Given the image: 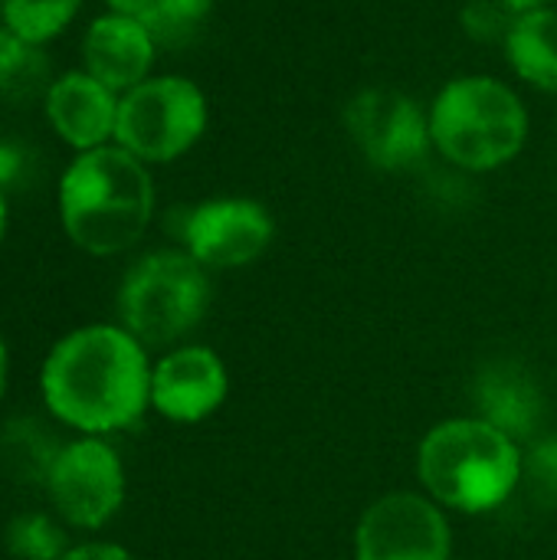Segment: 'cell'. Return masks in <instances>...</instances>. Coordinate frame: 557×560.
I'll return each instance as SVG.
<instances>
[{"instance_id":"cell-1","label":"cell","mask_w":557,"mask_h":560,"mask_svg":"<svg viewBox=\"0 0 557 560\" xmlns=\"http://www.w3.org/2000/svg\"><path fill=\"white\" fill-rule=\"evenodd\" d=\"M46 410L85 436L135 427L151 404L144 345L118 325H85L53 345L39 371Z\"/></svg>"},{"instance_id":"cell-2","label":"cell","mask_w":557,"mask_h":560,"mask_svg":"<svg viewBox=\"0 0 557 560\" xmlns=\"http://www.w3.org/2000/svg\"><path fill=\"white\" fill-rule=\"evenodd\" d=\"M56 207L66 236L82 253L118 256L144 236L154 213L148 164L118 144L82 151L59 177Z\"/></svg>"},{"instance_id":"cell-3","label":"cell","mask_w":557,"mask_h":560,"mask_svg":"<svg viewBox=\"0 0 557 560\" xmlns=\"http://www.w3.org/2000/svg\"><path fill=\"white\" fill-rule=\"evenodd\" d=\"M417 469L437 502L460 512H492L519 489L522 453L486 420H446L420 443Z\"/></svg>"},{"instance_id":"cell-4","label":"cell","mask_w":557,"mask_h":560,"mask_svg":"<svg viewBox=\"0 0 557 560\" xmlns=\"http://www.w3.org/2000/svg\"><path fill=\"white\" fill-rule=\"evenodd\" d=\"M433 144L466 171H496L529 141V112L499 79L463 75L440 89L430 108Z\"/></svg>"},{"instance_id":"cell-5","label":"cell","mask_w":557,"mask_h":560,"mask_svg":"<svg viewBox=\"0 0 557 560\" xmlns=\"http://www.w3.org/2000/svg\"><path fill=\"white\" fill-rule=\"evenodd\" d=\"M210 305V279L184 249H158L141 256L118 289V315L125 331L141 345H171L184 338Z\"/></svg>"},{"instance_id":"cell-6","label":"cell","mask_w":557,"mask_h":560,"mask_svg":"<svg viewBox=\"0 0 557 560\" xmlns=\"http://www.w3.org/2000/svg\"><path fill=\"white\" fill-rule=\"evenodd\" d=\"M207 128V95L184 75H151L118 98L115 144L144 164L187 154Z\"/></svg>"},{"instance_id":"cell-7","label":"cell","mask_w":557,"mask_h":560,"mask_svg":"<svg viewBox=\"0 0 557 560\" xmlns=\"http://www.w3.org/2000/svg\"><path fill=\"white\" fill-rule=\"evenodd\" d=\"M46 492L53 509L72 525L95 532L115 518L125 502V469L108 443L98 436L62 446L49 466Z\"/></svg>"},{"instance_id":"cell-8","label":"cell","mask_w":557,"mask_h":560,"mask_svg":"<svg viewBox=\"0 0 557 560\" xmlns=\"http://www.w3.org/2000/svg\"><path fill=\"white\" fill-rule=\"evenodd\" d=\"M345 125L361 154L381 171H407L433 144L423 108L394 89H364L345 108Z\"/></svg>"},{"instance_id":"cell-9","label":"cell","mask_w":557,"mask_h":560,"mask_svg":"<svg viewBox=\"0 0 557 560\" xmlns=\"http://www.w3.org/2000/svg\"><path fill=\"white\" fill-rule=\"evenodd\" d=\"M355 551L358 560H450V525L420 495H384L364 512Z\"/></svg>"},{"instance_id":"cell-10","label":"cell","mask_w":557,"mask_h":560,"mask_svg":"<svg viewBox=\"0 0 557 560\" xmlns=\"http://www.w3.org/2000/svg\"><path fill=\"white\" fill-rule=\"evenodd\" d=\"M181 236L204 269H236L266 253L272 243V217L256 200H207L187 213Z\"/></svg>"},{"instance_id":"cell-11","label":"cell","mask_w":557,"mask_h":560,"mask_svg":"<svg viewBox=\"0 0 557 560\" xmlns=\"http://www.w3.org/2000/svg\"><path fill=\"white\" fill-rule=\"evenodd\" d=\"M118 92L102 85L85 69L62 72L49 82L43 95V112L49 128L76 154L112 144L118 125Z\"/></svg>"},{"instance_id":"cell-12","label":"cell","mask_w":557,"mask_h":560,"mask_svg":"<svg viewBox=\"0 0 557 560\" xmlns=\"http://www.w3.org/2000/svg\"><path fill=\"white\" fill-rule=\"evenodd\" d=\"M223 397L227 371L210 348H177L151 368V407L174 423L210 417Z\"/></svg>"},{"instance_id":"cell-13","label":"cell","mask_w":557,"mask_h":560,"mask_svg":"<svg viewBox=\"0 0 557 560\" xmlns=\"http://www.w3.org/2000/svg\"><path fill=\"white\" fill-rule=\"evenodd\" d=\"M154 52L158 43L141 16L115 10L95 16L82 36V69L118 95L151 79Z\"/></svg>"},{"instance_id":"cell-14","label":"cell","mask_w":557,"mask_h":560,"mask_svg":"<svg viewBox=\"0 0 557 560\" xmlns=\"http://www.w3.org/2000/svg\"><path fill=\"white\" fill-rule=\"evenodd\" d=\"M476 400L486 423L502 430L509 440H529L538 430L542 420V390L535 377L515 364V361H499L486 368L476 381Z\"/></svg>"},{"instance_id":"cell-15","label":"cell","mask_w":557,"mask_h":560,"mask_svg":"<svg viewBox=\"0 0 557 560\" xmlns=\"http://www.w3.org/2000/svg\"><path fill=\"white\" fill-rule=\"evenodd\" d=\"M506 52L525 82L557 92V10L545 7L519 16L506 36Z\"/></svg>"},{"instance_id":"cell-16","label":"cell","mask_w":557,"mask_h":560,"mask_svg":"<svg viewBox=\"0 0 557 560\" xmlns=\"http://www.w3.org/2000/svg\"><path fill=\"white\" fill-rule=\"evenodd\" d=\"M49 59L43 46H33L0 26V95L33 98L49 89Z\"/></svg>"},{"instance_id":"cell-17","label":"cell","mask_w":557,"mask_h":560,"mask_svg":"<svg viewBox=\"0 0 557 560\" xmlns=\"http://www.w3.org/2000/svg\"><path fill=\"white\" fill-rule=\"evenodd\" d=\"M79 7L82 0H3L0 20L13 36L33 46H46L76 20Z\"/></svg>"},{"instance_id":"cell-18","label":"cell","mask_w":557,"mask_h":560,"mask_svg":"<svg viewBox=\"0 0 557 560\" xmlns=\"http://www.w3.org/2000/svg\"><path fill=\"white\" fill-rule=\"evenodd\" d=\"M213 7L217 0H154L141 13V23L158 46H184L204 30Z\"/></svg>"},{"instance_id":"cell-19","label":"cell","mask_w":557,"mask_h":560,"mask_svg":"<svg viewBox=\"0 0 557 560\" xmlns=\"http://www.w3.org/2000/svg\"><path fill=\"white\" fill-rule=\"evenodd\" d=\"M3 541H7V551L16 560H62L69 551L62 528L53 518L36 515V512L16 515L7 525Z\"/></svg>"},{"instance_id":"cell-20","label":"cell","mask_w":557,"mask_h":560,"mask_svg":"<svg viewBox=\"0 0 557 560\" xmlns=\"http://www.w3.org/2000/svg\"><path fill=\"white\" fill-rule=\"evenodd\" d=\"M522 479L529 482V492L542 505L557 502V443H542L532 450L529 463H522Z\"/></svg>"},{"instance_id":"cell-21","label":"cell","mask_w":557,"mask_h":560,"mask_svg":"<svg viewBox=\"0 0 557 560\" xmlns=\"http://www.w3.org/2000/svg\"><path fill=\"white\" fill-rule=\"evenodd\" d=\"M512 16L502 10L499 0H473L463 10V26L473 39L479 43H492V39H506L512 30Z\"/></svg>"},{"instance_id":"cell-22","label":"cell","mask_w":557,"mask_h":560,"mask_svg":"<svg viewBox=\"0 0 557 560\" xmlns=\"http://www.w3.org/2000/svg\"><path fill=\"white\" fill-rule=\"evenodd\" d=\"M26 151H23V144H16V141H3L0 138V190L7 194V187L10 184H16L20 177H23V171H26Z\"/></svg>"},{"instance_id":"cell-23","label":"cell","mask_w":557,"mask_h":560,"mask_svg":"<svg viewBox=\"0 0 557 560\" xmlns=\"http://www.w3.org/2000/svg\"><path fill=\"white\" fill-rule=\"evenodd\" d=\"M62 560H131V555L118 545H108V541H89V545L69 548Z\"/></svg>"},{"instance_id":"cell-24","label":"cell","mask_w":557,"mask_h":560,"mask_svg":"<svg viewBox=\"0 0 557 560\" xmlns=\"http://www.w3.org/2000/svg\"><path fill=\"white\" fill-rule=\"evenodd\" d=\"M502 3V10L512 16V20H519V16H525V13H535V10H545V0H499Z\"/></svg>"},{"instance_id":"cell-25","label":"cell","mask_w":557,"mask_h":560,"mask_svg":"<svg viewBox=\"0 0 557 560\" xmlns=\"http://www.w3.org/2000/svg\"><path fill=\"white\" fill-rule=\"evenodd\" d=\"M151 3H154V0H105V7H108V10H115V13H128V16H141Z\"/></svg>"},{"instance_id":"cell-26","label":"cell","mask_w":557,"mask_h":560,"mask_svg":"<svg viewBox=\"0 0 557 560\" xmlns=\"http://www.w3.org/2000/svg\"><path fill=\"white\" fill-rule=\"evenodd\" d=\"M3 390H7V348L0 341V397H3Z\"/></svg>"},{"instance_id":"cell-27","label":"cell","mask_w":557,"mask_h":560,"mask_svg":"<svg viewBox=\"0 0 557 560\" xmlns=\"http://www.w3.org/2000/svg\"><path fill=\"white\" fill-rule=\"evenodd\" d=\"M3 230H7V194L0 190V240H3Z\"/></svg>"}]
</instances>
